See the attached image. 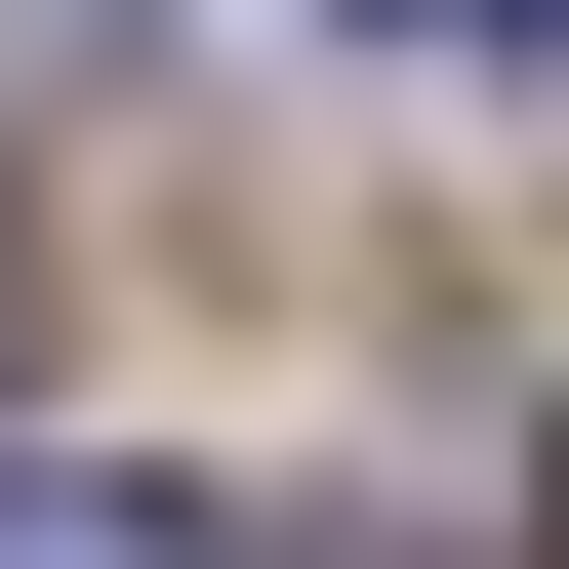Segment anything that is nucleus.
<instances>
[{"mask_svg": "<svg viewBox=\"0 0 569 569\" xmlns=\"http://www.w3.org/2000/svg\"><path fill=\"white\" fill-rule=\"evenodd\" d=\"M0 569H203V529H163V488H0Z\"/></svg>", "mask_w": 569, "mask_h": 569, "instance_id": "nucleus-1", "label": "nucleus"}, {"mask_svg": "<svg viewBox=\"0 0 569 569\" xmlns=\"http://www.w3.org/2000/svg\"><path fill=\"white\" fill-rule=\"evenodd\" d=\"M367 41H569V0H367Z\"/></svg>", "mask_w": 569, "mask_h": 569, "instance_id": "nucleus-2", "label": "nucleus"}, {"mask_svg": "<svg viewBox=\"0 0 569 569\" xmlns=\"http://www.w3.org/2000/svg\"><path fill=\"white\" fill-rule=\"evenodd\" d=\"M0 284H41V203H0Z\"/></svg>", "mask_w": 569, "mask_h": 569, "instance_id": "nucleus-3", "label": "nucleus"}]
</instances>
